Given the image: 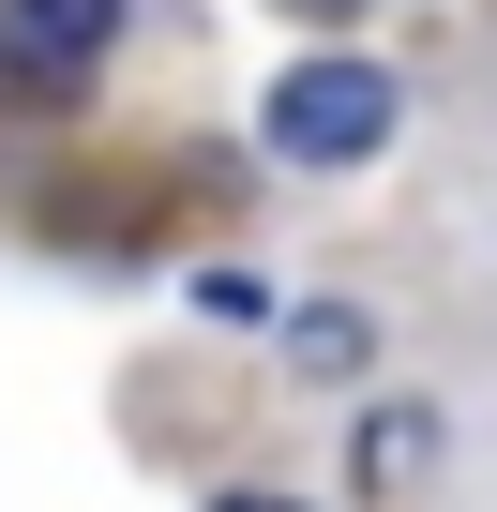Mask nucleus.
I'll list each match as a JSON object with an SVG mask.
<instances>
[{
	"mask_svg": "<svg viewBox=\"0 0 497 512\" xmlns=\"http://www.w3.org/2000/svg\"><path fill=\"white\" fill-rule=\"evenodd\" d=\"M226 512H302V497H226Z\"/></svg>",
	"mask_w": 497,
	"mask_h": 512,
	"instance_id": "obj_4",
	"label": "nucleus"
},
{
	"mask_svg": "<svg viewBox=\"0 0 497 512\" xmlns=\"http://www.w3.org/2000/svg\"><path fill=\"white\" fill-rule=\"evenodd\" d=\"M377 136H392V76H377V61L317 46V61L272 76V151H287V166H362Z\"/></svg>",
	"mask_w": 497,
	"mask_h": 512,
	"instance_id": "obj_1",
	"label": "nucleus"
},
{
	"mask_svg": "<svg viewBox=\"0 0 497 512\" xmlns=\"http://www.w3.org/2000/svg\"><path fill=\"white\" fill-rule=\"evenodd\" d=\"M422 467H437V422H422V407H377V422H362V482H377V497H407Z\"/></svg>",
	"mask_w": 497,
	"mask_h": 512,
	"instance_id": "obj_3",
	"label": "nucleus"
},
{
	"mask_svg": "<svg viewBox=\"0 0 497 512\" xmlns=\"http://www.w3.org/2000/svg\"><path fill=\"white\" fill-rule=\"evenodd\" d=\"M106 31H121V0H0V91H16V106L91 91Z\"/></svg>",
	"mask_w": 497,
	"mask_h": 512,
	"instance_id": "obj_2",
	"label": "nucleus"
}]
</instances>
